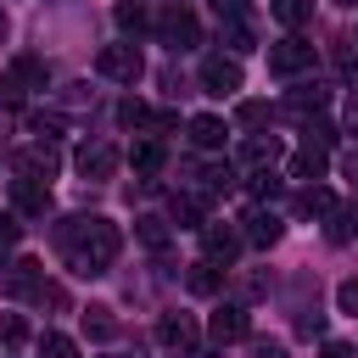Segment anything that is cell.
Segmentation results:
<instances>
[{
  "mask_svg": "<svg viewBox=\"0 0 358 358\" xmlns=\"http://www.w3.org/2000/svg\"><path fill=\"white\" fill-rule=\"evenodd\" d=\"M324 162H330V157H324V145H313V140H308L302 151H291V179L319 185V179H324Z\"/></svg>",
  "mask_w": 358,
  "mask_h": 358,
  "instance_id": "11",
  "label": "cell"
},
{
  "mask_svg": "<svg viewBox=\"0 0 358 358\" xmlns=\"http://www.w3.org/2000/svg\"><path fill=\"white\" fill-rule=\"evenodd\" d=\"M0 106H6V112L22 106V78H17V73H0Z\"/></svg>",
  "mask_w": 358,
  "mask_h": 358,
  "instance_id": "27",
  "label": "cell"
},
{
  "mask_svg": "<svg viewBox=\"0 0 358 358\" xmlns=\"http://www.w3.org/2000/svg\"><path fill=\"white\" fill-rule=\"evenodd\" d=\"M157 341H162V347H196V319H190V313H168V319L157 324Z\"/></svg>",
  "mask_w": 358,
  "mask_h": 358,
  "instance_id": "12",
  "label": "cell"
},
{
  "mask_svg": "<svg viewBox=\"0 0 358 358\" xmlns=\"http://www.w3.org/2000/svg\"><path fill=\"white\" fill-rule=\"evenodd\" d=\"M112 17H117V28H123V34H140V28H145V11H140L134 0H123V6L112 11Z\"/></svg>",
  "mask_w": 358,
  "mask_h": 358,
  "instance_id": "25",
  "label": "cell"
},
{
  "mask_svg": "<svg viewBox=\"0 0 358 358\" xmlns=\"http://www.w3.org/2000/svg\"><path fill=\"white\" fill-rule=\"evenodd\" d=\"M246 241H252V246H274V241H280V218L263 213V207L246 213Z\"/></svg>",
  "mask_w": 358,
  "mask_h": 358,
  "instance_id": "15",
  "label": "cell"
},
{
  "mask_svg": "<svg viewBox=\"0 0 358 358\" xmlns=\"http://www.w3.org/2000/svg\"><path fill=\"white\" fill-rule=\"evenodd\" d=\"M224 134H229V129H224V117H213V112H196V117H190V140H196L201 151H218V145H224Z\"/></svg>",
  "mask_w": 358,
  "mask_h": 358,
  "instance_id": "13",
  "label": "cell"
},
{
  "mask_svg": "<svg viewBox=\"0 0 358 358\" xmlns=\"http://www.w3.org/2000/svg\"><path fill=\"white\" fill-rule=\"evenodd\" d=\"M17 235H22L17 213H0V246H17Z\"/></svg>",
  "mask_w": 358,
  "mask_h": 358,
  "instance_id": "34",
  "label": "cell"
},
{
  "mask_svg": "<svg viewBox=\"0 0 358 358\" xmlns=\"http://www.w3.org/2000/svg\"><path fill=\"white\" fill-rule=\"evenodd\" d=\"M78 173L84 179H112L117 173V145H106V140H90V145H78Z\"/></svg>",
  "mask_w": 358,
  "mask_h": 358,
  "instance_id": "6",
  "label": "cell"
},
{
  "mask_svg": "<svg viewBox=\"0 0 358 358\" xmlns=\"http://www.w3.org/2000/svg\"><path fill=\"white\" fill-rule=\"evenodd\" d=\"M201 213H207V201H201V196H190V190L168 201V218H173L179 229H201Z\"/></svg>",
  "mask_w": 358,
  "mask_h": 358,
  "instance_id": "14",
  "label": "cell"
},
{
  "mask_svg": "<svg viewBox=\"0 0 358 358\" xmlns=\"http://www.w3.org/2000/svg\"><path fill=\"white\" fill-rule=\"evenodd\" d=\"M241 241H246V235H235L229 224H201V252H207V263H235Z\"/></svg>",
  "mask_w": 358,
  "mask_h": 358,
  "instance_id": "8",
  "label": "cell"
},
{
  "mask_svg": "<svg viewBox=\"0 0 358 358\" xmlns=\"http://www.w3.org/2000/svg\"><path fill=\"white\" fill-rule=\"evenodd\" d=\"M308 106H313V112L324 106V90H319V84H313V90H296V95H291V112H296V117H308Z\"/></svg>",
  "mask_w": 358,
  "mask_h": 358,
  "instance_id": "26",
  "label": "cell"
},
{
  "mask_svg": "<svg viewBox=\"0 0 358 358\" xmlns=\"http://www.w3.org/2000/svg\"><path fill=\"white\" fill-rule=\"evenodd\" d=\"M0 341H22V319H17V313L0 319Z\"/></svg>",
  "mask_w": 358,
  "mask_h": 358,
  "instance_id": "35",
  "label": "cell"
},
{
  "mask_svg": "<svg viewBox=\"0 0 358 358\" xmlns=\"http://www.w3.org/2000/svg\"><path fill=\"white\" fill-rule=\"evenodd\" d=\"M117 123H123V129H145V123H151V112H145V101H134V95H129V101L117 106Z\"/></svg>",
  "mask_w": 358,
  "mask_h": 358,
  "instance_id": "24",
  "label": "cell"
},
{
  "mask_svg": "<svg viewBox=\"0 0 358 358\" xmlns=\"http://www.w3.org/2000/svg\"><path fill=\"white\" fill-rule=\"evenodd\" d=\"M201 90L207 95H235L241 90V62L235 56H207L201 62Z\"/></svg>",
  "mask_w": 358,
  "mask_h": 358,
  "instance_id": "5",
  "label": "cell"
},
{
  "mask_svg": "<svg viewBox=\"0 0 358 358\" xmlns=\"http://www.w3.org/2000/svg\"><path fill=\"white\" fill-rule=\"evenodd\" d=\"M134 235H140L151 252H162V246H168V224H162V218H151V213H145V218H134Z\"/></svg>",
  "mask_w": 358,
  "mask_h": 358,
  "instance_id": "22",
  "label": "cell"
},
{
  "mask_svg": "<svg viewBox=\"0 0 358 358\" xmlns=\"http://www.w3.org/2000/svg\"><path fill=\"white\" fill-rule=\"evenodd\" d=\"M157 34H162V45H173V50H185V45L201 39V28H196V17H190L185 6H168V11L157 17Z\"/></svg>",
  "mask_w": 358,
  "mask_h": 358,
  "instance_id": "4",
  "label": "cell"
},
{
  "mask_svg": "<svg viewBox=\"0 0 358 358\" xmlns=\"http://www.w3.org/2000/svg\"><path fill=\"white\" fill-rule=\"evenodd\" d=\"M213 11H218V22L224 17H246V0H213Z\"/></svg>",
  "mask_w": 358,
  "mask_h": 358,
  "instance_id": "36",
  "label": "cell"
},
{
  "mask_svg": "<svg viewBox=\"0 0 358 358\" xmlns=\"http://www.w3.org/2000/svg\"><path fill=\"white\" fill-rule=\"evenodd\" d=\"M235 117H241L246 129H257V123L268 117V106H263V101H241V112H235Z\"/></svg>",
  "mask_w": 358,
  "mask_h": 358,
  "instance_id": "32",
  "label": "cell"
},
{
  "mask_svg": "<svg viewBox=\"0 0 358 358\" xmlns=\"http://www.w3.org/2000/svg\"><path fill=\"white\" fill-rule=\"evenodd\" d=\"M11 73H17V78H22V84H34V90H45V78H50V73H45V62H39V56H17V67H11Z\"/></svg>",
  "mask_w": 358,
  "mask_h": 358,
  "instance_id": "23",
  "label": "cell"
},
{
  "mask_svg": "<svg viewBox=\"0 0 358 358\" xmlns=\"http://www.w3.org/2000/svg\"><path fill=\"white\" fill-rule=\"evenodd\" d=\"M341 123H347V134H358V95L347 101V112H341Z\"/></svg>",
  "mask_w": 358,
  "mask_h": 358,
  "instance_id": "40",
  "label": "cell"
},
{
  "mask_svg": "<svg viewBox=\"0 0 358 358\" xmlns=\"http://www.w3.org/2000/svg\"><path fill=\"white\" fill-rule=\"evenodd\" d=\"M336 308H341V313H358V274L336 285Z\"/></svg>",
  "mask_w": 358,
  "mask_h": 358,
  "instance_id": "30",
  "label": "cell"
},
{
  "mask_svg": "<svg viewBox=\"0 0 358 358\" xmlns=\"http://www.w3.org/2000/svg\"><path fill=\"white\" fill-rule=\"evenodd\" d=\"M296 330H302V336H319V330H324V319H319V313H302V319H296Z\"/></svg>",
  "mask_w": 358,
  "mask_h": 358,
  "instance_id": "37",
  "label": "cell"
},
{
  "mask_svg": "<svg viewBox=\"0 0 358 358\" xmlns=\"http://www.w3.org/2000/svg\"><path fill=\"white\" fill-rule=\"evenodd\" d=\"M117 224L112 218H67L62 224V252L73 263V274H106L117 257Z\"/></svg>",
  "mask_w": 358,
  "mask_h": 358,
  "instance_id": "1",
  "label": "cell"
},
{
  "mask_svg": "<svg viewBox=\"0 0 358 358\" xmlns=\"http://www.w3.org/2000/svg\"><path fill=\"white\" fill-rule=\"evenodd\" d=\"M268 11H274L285 28H302V22L313 17V0H268Z\"/></svg>",
  "mask_w": 358,
  "mask_h": 358,
  "instance_id": "19",
  "label": "cell"
},
{
  "mask_svg": "<svg viewBox=\"0 0 358 358\" xmlns=\"http://www.w3.org/2000/svg\"><path fill=\"white\" fill-rule=\"evenodd\" d=\"M207 336H213L218 347H229V341H246V308H241V302H224V308H213V319H207Z\"/></svg>",
  "mask_w": 358,
  "mask_h": 358,
  "instance_id": "7",
  "label": "cell"
},
{
  "mask_svg": "<svg viewBox=\"0 0 358 358\" xmlns=\"http://www.w3.org/2000/svg\"><path fill=\"white\" fill-rule=\"evenodd\" d=\"M296 207H302L308 218H330V213H336V196H330L324 185H302V196H296Z\"/></svg>",
  "mask_w": 358,
  "mask_h": 358,
  "instance_id": "16",
  "label": "cell"
},
{
  "mask_svg": "<svg viewBox=\"0 0 358 358\" xmlns=\"http://www.w3.org/2000/svg\"><path fill=\"white\" fill-rule=\"evenodd\" d=\"M95 67H101L106 78H117V84H134V78L145 73V56H140V45H134V39H123V45H101Z\"/></svg>",
  "mask_w": 358,
  "mask_h": 358,
  "instance_id": "2",
  "label": "cell"
},
{
  "mask_svg": "<svg viewBox=\"0 0 358 358\" xmlns=\"http://www.w3.org/2000/svg\"><path fill=\"white\" fill-rule=\"evenodd\" d=\"M252 358H291L285 341H268V336H252Z\"/></svg>",
  "mask_w": 358,
  "mask_h": 358,
  "instance_id": "31",
  "label": "cell"
},
{
  "mask_svg": "<svg viewBox=\"0 0 358 358\" xmlns=\"http://www.w3.org/2000/svg\"><path fill=\"white\" fill-rule=\"evenodd\" d=\"M0 39H6V17H0Z\"/></svg>",
  "mask_w": 358,
  "mask_h": 358,
  "instance_id": "42",
  "label": "cell"
},
{
  "mask_svg": "<svg viewBox=\"0 0 358 358\" xmlns=\"http://www.w3.org/2000/svg\"><path fill=\"white\" fill-rule=\"evenodd\" d=\"M129 162H134V173H157L162 168V140H140L129 151Z\"/></svg>",
  "mask_w": 358,
  "mask_h": 358,
  "instance_id": "20",
  "label": "cell"
},
{
  "mask_svg": "<svg viewBox=\"0 0 358 358\" xmlns=\"http://www.w3.org/2000/svg\"><path fill=\"white\" fill-rule=\"evenodd\" d=\"M218 39H224L229 50H252V45H257L252 28H246V17H224V22H218Z\"/></svg>",
  "mask_w": 358,
  "mask_h": 358,
  "instance_id": "18",
  "label": "cell"
},
{
  "mask_svg": "<svg viewBox=\"0 0 358 358\" xmlns=\"http://www.w3.org/2000/svg\"><path fill=\"white\" fill-rule=\"evenodd\" d=\"M213 285H218V274H213V263H190V291H201V296H207Z\"/></svg>",
  "mask_w": 358,
  "mask_h": 358,
  "instance_id": "29",
  "label": "cell"
},
{
  "mask_svg": "<svg viewBox=\"0 0 358 358\" xmlns=\"http://www.w3.org/2000/svg\"><path fill=\"white\" fill-rule=\"evenodd\" d=\"M84 330H90V336H112V319H106V308H90V313H84Z\"/></svg>",
  "mask_w": 358,
  "mask_h": 358,
  "instance_id": "33",
  "label": "cell"
},
{
  "mask_svg": "<svg viewBox=\"0 0 358 358\" xmlns=\"http://www.w3.org/2000/svg\"><path fill=\"white\" fill-rule=\"evenodd\" d=\"M308 67H313V45H308V39L285 34V39H274V45H268V73L296 78V73H308Z\"/></svg>",
  "mask_w": 358,
  "mask_h": 358,
  "instance_id": "3",
  "label": "cell"
},
{
  "mask_svg": "<svg viewBox=\"0 0 358 358\" xmlns=\"http://www.w3.org/2000/svg\"><path fill=\"white\" fill-rule=\"evenodd\" d=\"M341 6H358V0H341Z\"/></svg>",
  "mask_w": 358,
  "mask_h": 358,
  "instance_id": "43",
  "label": "cell"
},
{
  "mask_svg": "<svg viewBox=\"0 0 358 358\" xmlns=\"http://www.w3.org/2000/svg\"><path fill=\"white\" fill-rule=\"evenodd\" d=\"M341 173H347V179L358 185V151H347V157H341Z\"/></svg>",
  "mask_w": 358,
  "mask_h": 358,
  "instance_id": "41",
  "label": "cell"
},
{
  "mask_svg": "<svg viewBox=\"0 0 358 358\" xmlns=\"http://www.w3.org/2000/svg\"><path fill=\"white\" fill-rule=\"evenodd\" d=\"M274 162H280V140H274V134H268V140L257 134V140H246V145H241V168H246L252 179H257V173H268Z\"/></svg>",
  "mask_w": 358,
  "mask_h": 358,
  "instance_id": "9",
  "label": "cell"
},
{
  "mask_svg": "<svg viewBox=\"0 0 358 358\" xmlns=\"http://www.w3.org/2000/svg\"><path fill=\"white\" fill-rule=\"evenodd\" d=\"M319 358H352V347H347V341H324V352H319Z\"/></svg>",
  "mask_w": 358,
  "mask_h": 358,
  "instance_id": "39",
  "label": "cell"
},
{
  "mask_svg": "<svg viewBox=\"0 0 358 358\" xmlns=\"http://www.w3.org/2000/svg\"><path fill=\"white\" fill-rule=\"evenodd\" d=\"M39 358H78V341L62 336V330H45L39 336Z\"/></svg>",
  "mask_w": 358,
  "mask_h": 358,
  "instance_id": "21",
  "label": "cell"
},
{
  "mask_svg": "<svg viewBox=\"0 0 358 358\" xmlns=\"http://www.w3.org/2000/svg\"><path fill=\"white\" fill-rule=\"evenodd\" d=\"M22 162H28V168H45V173H50V168H56L62 157H56V145H28V157H22Z\"/></svg>",
  "mask_w": 358,
  "mask_h": 358,
  "instance_id": "28",
  "label": "cell"
},
{
  "mask_svg": "<svg viewBox=\"0 0 358 358\" xmlns=\"http://www.w3.org/2000/svg\"><path fill=\"white\" fill-rule=\"evenodd\" d=\"M11 201H17V213H34V218H39V213L50 207V190H45L34 173H17V179H11Z\"/></svg>",
  "mask_w": 358,
  "mask_h": 358,
  "instance_id": "10",
  "label": "cell"
},
{
  "mask_svg": "<svg viewBox=\"0 0 358 358\" xmlns=\"http://www.w3.org/2000/svg\"><path fill=\"white\" fill-rule=\"evenodd\" d=\"M352 235H358V196L330 213V241H352Z\"/></svg>",
  "mask_w": 358,
  "mask_h": 358,
  "instance_id": "17",
  "label": "cell"
},
{
  "mask_svg": "<svg viewBox=\"0 0 358 358\" xmlns=\"http://www.w3.org/2000/svg\"><path fill=\"white\" fill-rule=\"evenodd\" d=\"M34 134H62V117H34Z\"/></svg>",
  "mask_w": 358,
  "mask_h": 358,
  "instance_id": "38",
  "label": "cell"
}]
</instances>
